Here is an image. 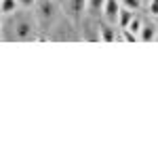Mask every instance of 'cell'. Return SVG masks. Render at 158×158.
Here are the masks:
<instances>
[{"instance_id":"13","label":"cell","mask_w":158,"mask_h":158,"mask_svg":"<svg viewBox=\"0 0 158 158\" xmlns=\"http://www.w3.org/2000/svg\"><path fill=\"white\" fill-rule=\"evenodd\" d=\"M17 2H19L21 9H32V6H36L38 0H17Z\"/></svg>"},{"instance_id":"1","label":"cell","mask_w":158,"mask_h":158,"mask_svg":"<svg viewBox=\"0 0 158 158\" xmlns=\"http://www.w3.org/2000/svg\"><path fill=\"white\" fill-rule=\"evenodd\" d=\"M38 21L36 17L27 13H13L4 17V40H15V42H32L36 40Z\"/></svg>"},{"instance_id":"2","label":"cell","mask_w":158,"mask_h":158,"mask_svg":"<svg viewBox=\"0 0 158 158\" xmlns=\"http://www.w3.org/2000/svg\"><path fill=\"white\" fill-rule=\"evenodd\" d=\"M34 9H36L34 17L38 21V27H42V30H49L59 17V6L55 4V0H38Z\"/></svg>"},{"instance_id":"9","label":"cell","mask_w":158,"mask_h":158,"mask_svg":"<svg viewBox=\"0 0 158 158\" xmlns=\"http://www.w3.org/2000/svg\"><path fill=\"white\" fill-rule=\"evenodd\" d=\"M135 17V11H131V9H127V6H122L120 9V17H118V27H129V23H131V19Z\"/></svg>"},{"instance_id":"12","label":"cell","mask_w":158,"mask_h":158,"mask_svg":"<svg viewBox=\"0 0 158 158\" xmlns=\"http://www.w3.org/2000/svg\"><path fill=\"white\" fill-rule=\"evenodd\" d=\"M120 32H122V40H127V42H139V36L133 34L129 27H122Z\"/></svg>"},{"instance_id":"11","label":"cell","mask_w":158,"mask_h":158,"mask_svg":"<svg viewBox=\"0 0 158 158\" xmlns=\"http://www.w3.org/2000/svg\"><path fill=\"white\" fill-rule=\"evenodd\" d=\"M141 27H143V19H139V17L135 15L133 19H131V23H129V30H131L133 34H137V36H139V32H141Z\"/></svg>"},{"instance_id":"7","label":"cell","mask_w":158,"mask_h":158,"mask_svg":"<svg viewBox=\"0 0 158 158\" xmlns=\"http://www.w3.org/2000/svg\"><path fill=\"white\" fill-rule=\"evenodd\" d=\"M99 32H101V42H114V40H118L112 23H108V21H106L103 25H99Z\"/></svg>"},{"instance_id":"4","label":"cell","mask_w":158,"mask_h":158,"mask_svg":"<svg viewBox=\"0 0 158 158\" xmlns=\"http://www.w3.org/2000/svg\"><path fill=\"white\" fill-rule=\"evenodd\" d=\"M86 11V0H68V13L74 21H80V15Z\"/></svg>"},{"instance_id":"8","label":"cell","mask_w":158,"mask_h":158,"mask_svg":"<svg viewBox=\"0 0 158 158\" xmlns=\"http://www.w3.org/2000/svg\"><path fill=\"white\" fill-rule=\"evenodd\" d=\"M0 9H2V17H9L13 13H17L21 6H19L17 0H2V2H0Z\"/></svg>"},{"instance_id":"10","label":"cell","mask_w":158,"mask_h":158,"mask_svg":"<svg viewBox=\"0 0 158 158\" xmlns=\"http://www.w3.org/2000/svg\"><path fill=\"white\" fill-rule=\"evenodd\" d=\"M143 2H146V0H120L122 6H127V9H131V11H139V9L143 6Z\"/></svg>"},{"instance_id":"3","label":"cell","mask_w":158,"mask_h":158,"mask_svg":"<svg viewBox=\"0 0 158 158\" xmlns=\"http://www.w3.org/2000/svg\"><path fill=\"white\" fill-rule=\"evenodd\" d=\"M120 9H122V4H120V0H106V6H103V19L108 21V23H116L118 25V17H120Z\"/></svg>"},{"instance_id":"5","label":"cell","mask_w":158,"mask_h":158,"mask_svg":"<svg viewBox=\"0 0 158 158\" xmlns=\"http://www.w3.org/2000/svg\"><path fill=\"white\" fill-rule=\"evenodd\" d=\"M158 38V27L152 21H143V27L139 32V40L141 42H154Z\"/></svg>"},{"instance_id":"14","label":"cell","mask_w":158,"mask_h":158,"mask_svg":"<svg viewBox=\"0 0 158 158\" xmlns=\"http://www.w3.org/2000/svg\"><path fill=\"white\" fill-rule=\"evenodd\" d=\"M150 11H152V15L158 17V0H150Z\"/></svg>"},{"instance_id":"6","label":"cell","mask_w":158,"mask_h":158,"mask_svg":"<svg viewBox=\"0 0 158 158\" xmlns=\"http://www.w3.org/2000/svg\"><path fill=\"white\" fill-rule=\"evenodd\" d=\"M103 6H106V0H86V13L91 17L103 15Z\"/></svg>"}]
</instances>
